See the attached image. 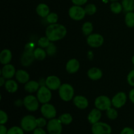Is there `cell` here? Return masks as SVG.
Here are the masks:
<instances>
[{
	"label": "cell",
	"mask_w": 134,
	"mask_h": 134,
	"mask_svg": "<svg viewBox=\"0 0 134 134\" xmlns=\"http://www.w3.org/2000/svg\"><path fill=\"white\" fill-rule=\"evenodd\" d=\"M109 1H112V2H113V1H119V0H109Z\"/></svg>",
	"instance_id": "c3c4849f"
},
{
	"label": "cell",
	"mask_w": 134,
	"mask_h": 134,
	"mask_svg": "<svg viewBox=\"0 0 134 134\" xmlns=\"http://www.w3.org/2000/svg\"><path fill=\"white\" fill-rule=\"evenodd\" d=\"M93 24L90 22H86L83 24L82 26V34L88 36L89 35L92 34L93 31Z\"/></svg>",
	"instance_id": "83f0119b"
},
{
	"label": "cell",
	"mask_w": 134,
	"mask_h": 134,
	"mask_svg": "<svg viewBox=\"0 0 134 134\" xmlns=\"http://www.w3.org/2000/svg\"><path fill=\"white\" fill-rule=\"evenodd\" d=\"M123 9L126 12H131L134 10V0H122Z\"/></svg>",
	"instance_id": "f1b7e54d"
},
{
	"label": "cell",
	"mask_w": 134,
	"mask_h": 134,
	"mask_svg": "<svg viewBox=\"0 0 134 134\" xmlns=\"http://www.w3.org/2000/svg\"><path fill=\"white\" fill-rule=\"evenodd\" d=\"M8 130L5 124H0V134H7Z\"/></svg>",
	"instance_id": "ee69618b"
},
{
	"label": "cell",
	"mask_w": 134,
	"mask_h": 134,
	"mask_svg": "<svg viewBox=\"0 0 134 134\" xmlns=\"http://www.w3.org/2000/svg\"><path fill=\"white\" fill-rule=\"evenodd\" d=\"M59 96L60 98L64 102H69L71 100L74 96V88L71 85L64 83L61 85L58 89Z\"/></svg>",
	"instance_id": "3957f363"
},
{
	"label": "cell",
	"mask_w": 134,
	"mask_h": 134,
	"mask_svg": "<svg viewBox=\"0 0 134 134\" xmlns=\"http://www.w3.org/2000/svg\"><path fill=\"white\" fill-rule=\"evenodd\" d=\"M35 59V58L34 54V52H28V51H24V52L22 54V56H21V64H22L23 66L27 67L34 62Z\"/></svg>",
	"instance_id": "9a60e30c"
},
{
	"label": "cell",
	"mask_w": 134,
	"mask_h": 134,
	"mask_svg": "<svg viewBox=\"0 0 134 134\" xmlns=\"http://www.w3.org/2000/svg\"><path fill=\"white\" fill-rule=\"evenodd\" d=\"M39 102L37 98L33 95H28L24 98L23 103L26 109L31 112L37 111L39 108Z\"/></svg>",
	"instance_id": "9c48e42d"
},
{
	"label": "cell",
	"mask_w": 134,
	"mask_h": 134,
	"mask_svg": "<svg viewBox=\"0 0 134 134\" xmlns=\"http://www.w3.org/2000/svg\"><path fill=\"white\" fill-rule=\"evenodd\" d=\"M80 68V63L77 59H71L67 62L65 69L69 73L73 74L77 73Z\"/></svg>",
	"instance_id": "2e32d148"
},
{
	"label": "cell",
	"mask_w": 134,
	"mask_h": 134,
	"mask_svg": "<svg viewBox=\"0 0 134 134\" xmlns=\"http://www.w3.org/2000/svg\"><path fill=\"white\" fill-rule=\"evenodd\" d=\"M47 119L44 117H40L37 119V127L39 128H43L44 126H47Z\"/></svg>",
	"instance_id": "74e56055"
},
{
	"label": "cell",
	"mask_w": 134,
	"mask_h": 134,
	"mask_svg": "<svg viewBox=\"0 0 134 134\" xmlns=\"http://www.w3.org/2000/svg\"><path fill=\"white\" fill-rule=\"evenodd\" d=\"M51 90L47 86H40L37 92V98L40 103L44 104L48 103L51 100L52 93Z\"/></svg>",
	"instance_id": "52a82bcc"
},
{
	"label": "cell",
	"mask_w": 134,
	"mask_h": 134,
	"mask_svg": "<svg viewBox=\"0 0 134 134\" xmlns=\"http://www.w3.org/2000/svg\"><path fill=\"white\" fill-rule=\"evenodd\" d=\"M110 9L114 14H119L122 10L123 7L120 3L118 1H113L110 5Z\"/></svg>",
	"instance_id": "4316f807"
},
{
	"label": "cell",
	"mask_w": 134,
	"mask_h": 134,
	"mask_svg": "<svg viewBox=\"0 0 134 134\" xmlns=\"http://www.w3.org/2000/svg\"><path fill=\"white\" fill-rule=\"evenodd\" d=\"M102 118V112L98 109H93L88 115V120L92 125L98 122Z\"/></svg>",
	"instance_id": "ac0fdd59"
},
{
	"label": "cell",
	"mask_w": 134,
	"mask_h": 134,
	"mask_svg": "<svg viewBox=\"0 0 134 134\" xmlns=\"http://www.w3.org/2000/svg\"><path fill=\"white\" fill-rule=\"evenodd\" d=\"M20 127L24 132H33L35 128H37V119L33 115H29L24 116L21 119Z\"/></svg>",
	"instance_id": "7a4b0ae2"
},
{
	"label": "cell",
	"mask_w": 134,
	"mask_h": 134,
	"mask_svg": "<svg viewBox=\"0 0 134 134\" xmlns=\"http://www.w3.org/2000/svg\"><path fill=\"white\" fill-rule=\"evenodd\" d=\"M36 12L39 16L46 18L50 13V9L45 3H40L37 6Z\"/></svg>",
	"instance_id": "7402d4cb"
},
{
	"label": "cell",
	"mask_w": 134,
	"mask_h": 134,
	"mask_svg": "<svg viewBox=\"0 0 134 134\" xmlns=\"http://www.w3.org/2000/svg\"><path fill=\"white\" fill-rule=\"evenodd\" d=\"M45 34L51 42L57 41L65 37L67 34L66 27L60 24H50L46 29Z\"/></svg>",
	"instance_id": "6da1fadb"
},
{
	"label": "cell",
	"mask_w": 134,
	"mask_h": 134,
	"mask_svg": "<svg viewBox=\"0 0 134 134\" xmlns=\"http://www.w3.org/2000/svg\"><path fill=\"white\" fill-rule=\"evenodd\" d=\"M12 52L9 49H3L0 53V62L3 65L9 64L12 60Z\"/></svg>",
	"instance_id": "44dd1931"
},
{
	"label": "cell",
	"mask_w": 134,
	"mask_h": 134,
	"mask_svg": "<svg viewBox=\"0 0 134 134\" xmlns=\"http://www.w3.org/2000/svg\"><path fill=\"white\" fill-rule=\"evenodd\" d=\"M33 134H47V133L43 128L37 127L33 131Z\"/></svg>",
	"instance_id": "7bdbcfd3"
},
{
	"label": "cell",
	"mask_w": 134,
	"mask_h": 134,
	"mask_svg": "<svg viewBox=\"0 0 134 134\" xmlns=\"http://www.w3.org/2000/svg\"><path fill=\"white\" fill-rule=\"evenodd\" d=\"M87 44L92 48L100 47L104 42V38L102 35L98 34H90L88 36L86 39Z\"/></svg>",
	"instance_id": "8fae6325"
},
{
	"label": "cell",
	"mask_w": 134,
	"mask_h": 134,
	"mask_svg": "<svg viewBox=\"0 0 134 134\" xmlns=\"http://www.w3.org/2000/svg\"><path fill=\"white\" fill-rule=\"evenodd\" d=\"M40 86L39 82H37L35 81H30L25 84L24 89L27 92L34 93L35 92H37Z\"/></svg>",
	"instance_id": "603a6c76"
},
{
	"label": "cell",
	"mask_w": 134,
	"mask_h": 134,
	"mask_svg": "<svg viewBox=\"0 0 134 134\" xmlns=\"http://www.w3.org/2000/svg\"><path fill=\"white\" fill-rule=\"evenodd\" d=\"M5 79H6L4 78L3 76H2V77H0V86H3L4 85H5V82H6V81H5Z\"/></svg>",
	"instance_id": "bcb514c9"
},
{
	"label": "cell",
	"mask_w": 134,
	"mask_h": 134,
	"mask_svg": "<svg viewBox=\"0 0 134 134\" xmlns=\"http://www.w3.org/2000/svg\"><path fill=\"white\" fill-rule=\"evenodd\" d=\"M69 16L71 19L76 21H79L83 19L86 16L85 9L79 5H73L69 9Z\"/></svg>",
	"instance_id": "5b68a950"
},
{
	"label": "cell",
	"mask_w": 134,
	"mask_h": 134,
	"mask_svg": "<svg viewBox=\"0 0 134 134\" xmlns=\"http://www.w3.org/2000/svg\"><path fill=\"white\" fill-rule=\"evenodd\" d=\"M7 134H24V130L20 126H13L8 130Z\"/></svg>",
	"instance_id": "d590c367"
},
{
	"label": "cell",
	"mask_w": 134,
	"mask_h": 134,
	"mask_svg": "<svg viewBox=\"0 0 134 134\" xmlns=\"http://www.w3.org/2000/svg\"><path fill=\"white\" fill-rule=\"evenodd\" d=\"M41 112L43 117L46 118L48 120L54 119L57 114V111H56L54 106L48 103H44L42 105L41 107Z\"/></svg>",
	"instance_id": "30bf717a"
},
{
	"label": "cell",
	"mask_w": 134,
	"mask_h": 134,
	"mask_svg": "<svg viewBox=\"0 0 134 134\" xmlns=\"http://www.w3.org/2000/svg\"><path fill=\"white\" fill-rule=\"evenodd\" d=\"M35 44L33 43H27L25 45L24 51H28V52H34L35 50Z\"/></svg>",
	"instance_id": "ab89813d"
},
{
	"label": "cell",
	"mask_w": 134,
	"mask_h": 134,
	"mask_svg": "<svg viewBox=\"0 0 134 134\" xmlns=\"http://www.w3.org/2000/svg\"><path fill=\"white\" fill-rule=\"evenodd\" d=\"M88 77L93 81H98L103 76L102 70L98 68H92L88 71Z\"/></svg>",
	"instance_id": "ffe728a7"
},
{
	"label": "cell",
	"mask_w": 134,
	"mask_h": 134,
	"mask_svg": "<svg viewBox=\"0 0 134 134\" xmlns=\"http://www.w3.org/2000/svg\"><path fill=\"white\" fill-rule=\"evenodd\" d=\"M34 54L35 56V60H39V61H41L43 60L47 56V52L46 51L43 49V48H41V47H38L36 48L34 51Z\"/></svg>",
	"instance_id": "d4e9b609"
},
{
	"label": "cell",
	"mask_w": 134,
	"mask_h": 134,
	"mask_svg": "<svg viewBox=\"0 0 134 134\" xmlns=\"http://www.w3.org/2000/svg\"><path fill=\"white\" fill-rule=\"evenodd\" d=\"M127 81L131 86L134 87V69L129 72L127 76Z\"/></svg>",
	"instance_id": "f35d334b"
},
{
	"label": "cell",
	"mask_w": 134,
	"mask_h": 134,
	"mask_svg": "<svg viewBox=\"0 0 134 134\" xmlns=\"http://www.w3.org/2000/svg\"><path fill=\"white\" fill-rule=\"evenodd\" d=\"M125 23L128 27H134V13L133 11L127 12L125 16Z\"/></svg>",
	"instance_id": "f546056e"
},
{
	"label": "cell",
	"mask_w": 134,
	"mask_h": 134,
	"mask_svg": "<svg viewBox=\"0 0 134 134\" xmlns=\"http://www.w3.org/2000/svg\"><path fill=\"white\" fill-rule=\"evenodd\" d=\"M85 12H86V14L92 16L96 13L97 7L94 4L89 3L86 5V7H85Z\"/></svg>",
	"instance_id": "4dcf8cb0"
},
{
	"label": "cell",
	"mask_w": 134,
	"mask_h": 134,
	"mask_svg": "<svg viewBox=\"0 0 134 134\" xmlns=\"http://www.w3.org/2000/svg\"><path fill=\"white\" fill-rule=\"evenodd\" d=\"M129 98L131 102L134 104V88L130 91L129 92Z\"/></svg>",
	"instance_id": "f6af8a7d"
},
{
	"label": "cell",
	"mask_w": 134,
	"mask_h": 134,
	"mask_svg": "<svg viewBox=\"0 0 134 134\" xmlns=\"http://www.w3.org/2000/svg\"><path fill=\"white\" fill-rule=\"evenodd\" d=\"M58 119L62 124L64 125H69L73 122V116L69 113H64L59 116Z\"/></svg>",
	"instance_id": "484cf974"
},
{
	"label": "cell",
	"mask_w": 134,
	"mask_h": 134,
	"mask_svg": "<svg viewBox=\"0 0 134 134\" xmlns=\"http://www.w3.org/2000/svg\"><path fill=\"white\" fill-rule=\"evenodd\" d=\"M96 108L100 111H107L108 109L111 108L112 105V102L109 97L106 96H100L96 98L94 102Z\"/></svg>",
	"instance_id": "ba28073f"
},
{
	"label": "cell",
	"mask_w": 134,
	"mask_h": 134,
	"mask_svg": "<svg viewBox=\"0 0 134 134\" xmlns=\"http://www.w3.org/2000/svg\"><path fill=\"white\" fill-rule=\"evenodd\" d=\"M51 42V41H50L47 37H41L40 39L38 40L37 44L39 47H41V48H47V47L49 45Z\"/></svg>",
	"instance_id": "e575fe53"
},
{
	"label": "cell",
	"mask_w": 134,
	"mask_h": 134,
	"mask_svg": "<svg viewBox=\"0 0 134 134\" xmlns=\"http://www.w3.org/2000/svg\"><path fill=\"white\" fill-rule=\"evenodd\" d=\"M16 69L12 64H8L4 65L1 69V75L6 79H11L16 75Z\"/></svg>",
	"instance_id": "5bb4252c"
},
{
	"label": "cell",
	"mask_w": 134,
	"mask_h": 134,
	"mask_svg": "<svg viewBox=\"0 0 134 134\" xmlns=\"http://www.w3.org/2000/svg\"><path fill=\"white\" fill-rule=\"evenodd\" d=\"M120 134H134V130L130 127H125L122 130Z\"/></svg>",
	"instance_id": "60d3db41"
},
{
	"label": "cell",
	"mask_w": 134,
	"mask_h": 134,
	"mask_svg": "<svg viewBox=\"0 0 134 134\" xmlns=\"http://www.w3.org/2000/svg\"><path fill=\"white\" fill-rule=\"evenodd\" d=\"M46 52L48 56H53L56 54V52H57V48L52 42H51L49 45L46 48Z\"/></svg>",
	"instance_id": "836d02e7"
},
{
	"label": "cell",
	"mask_w": 134,
	"mask_h": 134,
	"mask_svg": "<svg viewBox=\"0 0 134 134\" xmlns=\"http://www.w3.org/2000/svg\"><path fill=\"white\" fill-rule=\"evenodd\" d=\"M61 81L55 75L48 76L46 79V86L51 90H56L61 86Z\"/></svg>",
	"instance_id": "4fadbf2b"
},
{
	"label": "cell",
	"mask_w": 134,
	"mask_h": 134,
	"mask_svg": "<svg viewBox=\"0 0 134 134\" xmlns=\"http://www.w3.org/2000/svg\"><path fill=\"white\" fill-rule=\"evenodd\" d=\"M5 87L8 92L14 93L18 90V84L14 80L8 79L5 82Z\"/></svg>",
	"instance_id": "cb8c5ba5"
},
{
	"label": "cell",
	"mask_w": 134,
	"mask_h": 134,
	"mask_svg": "<svg viewBox=\"0 0 134 134\" xmlns=\"http://www.w3.org/2000/svg\"><path fill=\"white\" fill-rule=\"evenodd\" d=\"M8 121V115L3 110L0 111V124H5Z\"/></svg>",
	"instance_id": "8d00e7d4"
},
{
	"label": "cell",
	"mask_w": 134,
	"mask_h": 134,
	"mask_svg": "<svg viewBox=\"0 0 134 134\" xmlns=\"http://www.w3.org/2000/svg\"><path fill=\"white\" fill-rule=\"evenodd\" d=\"M73 103L77 108L80 109H85L88 107V100L82 96H77L73 98Z\"/></svg>",
	"instance_id": "e0dca14e"
},
{
	"label": "cell",
	"mask_w": 134,
	"mask_h": 134,
	"mask_svg": "<svg viewBox=\"0 0 134 134\" xmlns=\"http://www.w3.org/2000/svg\"><path fill=\"white\" fill-rule=\"evenodd\" d=\"M48 134H61L62 132V124L58 119H52L48 120L47 125Z\"/></svg>",
	"instance_id": "8992f818"
},
{
	"label": "cell",
	"mask_w": 134,
	"mask_h": 134,
	"mask_svg": "<svg viewBox=\"0 0 134 134\" xmlns=\"http://www.w3.org/2000/svg\"><path fill=\"white\" fill-rule=\"evenodd\" d=\"M106 115L110 120H115L118 117V112L115 108H109L106 111Z\"/></svg>",
	"instance_id": "1f68e13d"
},
{
	"label": "cell",
	"mask_w": 134,
	"mask_h": 134,
	"mask_svg": "<svg viewBox=\"0 0 134 134\" xmlns=\"http://www.w3.org/2000/svg\"><path fill=\"white\" fill-rule=\"evenodd\" d=\"M132 64H133L134 65V55H133V57H132Z\"/></svg>",
	"instance_id": "7dc6e473"
},
{
	"label": "cell",
	"mask_w": 134,
	"mask_h": 134,
	"mask_svg": "<svg viewBox=\"0 0 134 134\" xmlns=\"http://www.w3.org/2000/svg\"><path fill=\"white\" fill-rule=\"evenodd\" d=\"M16 79L21 84H26L30 80V75L26 71L19 69L16 72Z\"/></svg>",
	"instance_id": "d6986e66"
},
{
	"label": "cell",
	"mask_w": 134,
	"mask_h": 134,
	"mask_svg": "<svg viewBox=\"0 0 134 134\" xmlns=\"http://www.w3.org/2000/svg\"><path fill=\"white\" fill-rule=\"evenodd\" d=\"M88 0H71L72 3L75 5H79V6H82L85 5L88 2Z\"/></svg>",
	"instance_id": "b9f144b4"
},
{
	"label": "cell",
	"mask_w": 134,
	"mask_h": 134,
	"mask_svg": "<svg viewBox=\"0 0 134 134\" xmlns=\"http://www.w3.org/2000/svg\"><path fill=\"white\" fill-rule=\"evenodd\" d=\"M126 94L123 92H118L116 95L114 96L113 98L111 99L112 105H113V107L116 109L121 108L122 107H123L126 103Z\"/></svg>",
	"instance_id": "7c38bea8"
},
{
	"label": "cell",
	"mask_w": 134,
	"mask_h": 134,
	"mask_svg": "<svg viewBox=\"0 0 134 134\" xmlns=\"http://www.w3.org/2000/svg\"><path fill=\"white\" fill-rule=\"evenodd\" d=\"M46 20L50 24H56L58 20V16L56 13H50L46 17Z\"/></svg>",
	"instance_id": "d6a6232c"
},
{
	"label": "cell",
	"mask_w": 134,
	"mask_h": 134,
	"mask_svg": "<svg viewBox=\"0 0 134 134\" xmlns=\"http://www.w3.org/2000/svg\"><path fill=\"white\" fill-rule=\"evenodd\" d=\"M92 134H111L112 128L109 124L103 122H98L92 124L91 128Z\"/></svg>",
	"instance_id": "277c9868"
}]
</instances>
